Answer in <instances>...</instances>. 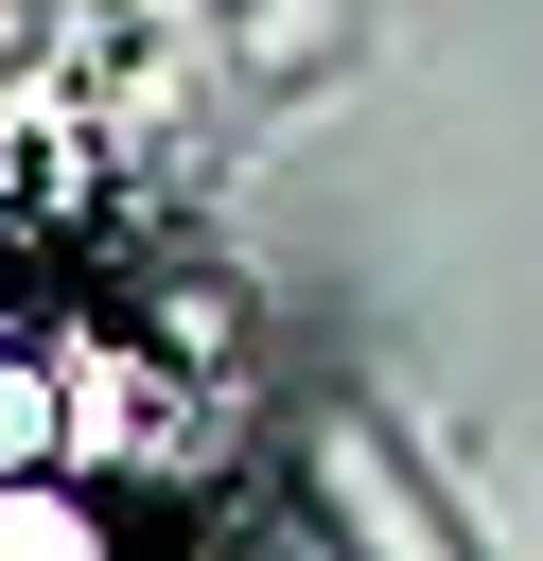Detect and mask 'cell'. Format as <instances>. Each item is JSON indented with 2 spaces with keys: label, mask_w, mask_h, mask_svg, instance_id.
I'll return each instance as SVG.
<instances>
[]
</instances>
